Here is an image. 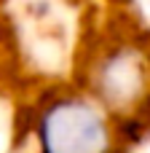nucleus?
Segmentation results:
<instances>
[{
    "label": "nucleus",
    "instance_id": "obj_1",
    "mask_svg": "<svg viewBox=\"0 0 150 153\" xmlns=\"http://www.w3.org/2000/svg\"><path fill=\"white\" fill-rule=\"evenodd\" d=\"M38 145L40 153H110V126L99 108L67 94L43 110Z\"/></svg>",
    "mask_w": 150,
    "mask_h": 153
}]
</instances>
